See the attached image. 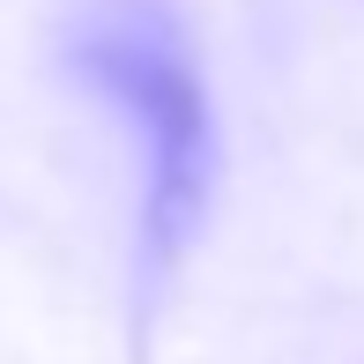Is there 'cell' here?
<instances>
[{
    "label": "cell",
    "mask_w": 364,
    "mask_h": 364,
    "mask_svg": "<svg viewBox=\"0 0 364 364\" xmlns=\"http://www.w3.org/2000/svg\"><path fill=\"white\" fill-rule=\"evenodd\" d=\"M68 60L141 134V268L164 275L216 201V119L201 68L156 0H112L97 23L75 30Z\"/></svg>",
    "instance_id": "1"
}]
</instances>
